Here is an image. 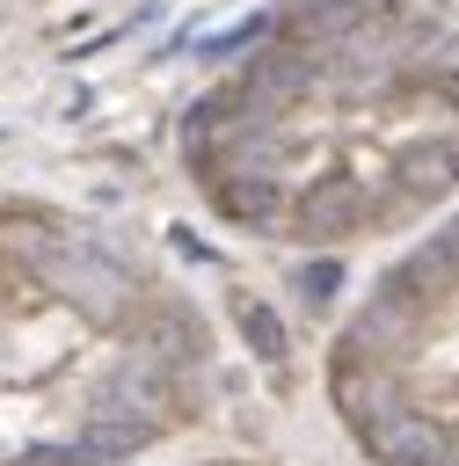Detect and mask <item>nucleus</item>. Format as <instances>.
I'll use <instances>...</instances> for the list:
<instances>
[{"mask_svg": "<svg viewBox=\"0 0 459 466\" xmlns=\"http://www.w3.org/2000/svg\"><path fill=\"white\" fill-rule=\"evenodd\" d=\"M175 167L255 248L415 240L459 204V0H262L182 95Z\"/></svg>", "mask_w": 459, "mask_h": 466, "instance_id": "nucleus-1", "label": "nucleus"}, {"mask_svg": "<svg viewBox=\"0 0 459 466\" xmlns=\"http://www.w3.org/2000/svg\"><path fill=\"white\" fill-rule=\"evenodd\" d=\"M219 320L124 226L0 197V466H117L219 400Z\"/></svg>", "mask_w": 459, "mask_h": 466, "instance_id": "nucleus-2", "label": "nucleus"}, {"mask_svg": "<svg viewBox=\"0 0 459 466\" xmlns=\"http://www.w3.org/2000/svg\"><path fill=\"white\" fill-rule=\"evenodd\" d=\"M321 393L364 466H459V204L335 320Z\"/></svg>", "mask_w": 459, "mask_h": 466, "instance_id": "nucleus-3", "label": "nucleus"}, {"mask_svg": "<svg viewBox=\"0 0 459 466\" xmlns=\"http://www.w3.org/2000/svg\"><path fill=\"white\" fill-rule=\"evenodd\" d=\"M197 466H270V459H197Z\"/></svg>", "mask_w": 459, "mask_h": 466, "instance_id": "nucleus-4", "label": "nucleus"}]
</instances>
